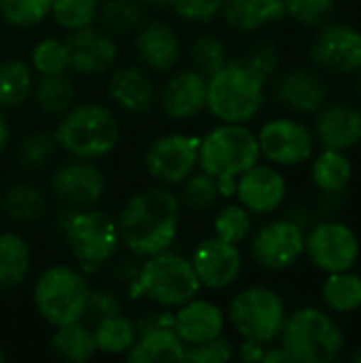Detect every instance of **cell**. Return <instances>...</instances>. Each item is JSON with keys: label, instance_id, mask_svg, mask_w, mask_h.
I'll return each instance as SVG.
<instances>
[{"label": "cell", "instance_id": "b9f144b4", "mask_svg": "<svg viewBox=\"0 0 361 363\" xmlns=\"http://www.w3.org/2000/svg\"><path fill=\"white\" fill-rule=\"evenodd\" d=\"M30 64L38 74H55L68 70V49L62 38H43L30 53Z\"/></svg>", "mask_w": 361, "mask_h": 363}, {"label": "cell", "instance_id": "f907efd6", "mask_svg": "<svg viewBox=\"0 0 361 363\" xmlns=\"http://www.w3.org/2000/svg\"><path fill=\"white\" fill-rule=\"evenodd\" d=\"M9 123H6V117H4V111L0 108V155L4 153L6 145H9Z\"/></svg>", "mask_w": 361, "mask_h": 363}, {"label": "cell", "instance_id": "8992f818", "mask_svg": "<svg viewBox=\"0 0 361 363\" xmlns=\"http://www.w3.org/2000/svg\"><path fill=\"white\" fill-rule=\"evenodd\" d=\"M266 85L240 60H230L206 79V108L221 123H249L264 104Z\"/></svg>", "mask_w": 361, "mask_h": 363}, {"label": "cell", "instance_id": "4dcf8cb0", "mask_svg": "<svg viewBox=\"0 0 361 363\" xmlns=\"http://www.w3.org/2000/svg\"><path fill=\"white\" fill-rule=\"evenodd\" d=\"M2 211L15 223H30L45 215L47 196L36 185L15 183L2 196Z\"/></svg>", "mask_w": 361, "mask_h": 363}, {"label": "cell", "instance_id": "681fc988", "mask_svg": "<svg viewBox=\"0 0 361 363\" xmlns=\"http://www.w3.org/2000/svg\"><path fill=\"white\" fill-rule=\"evenodd\" d=\"M262 363H294V362H291L289 353L279 345V347H270V349H266V353H264V357H262Z\"/></svg>", "mask_w": 361, "mask_h": 363}, {"label": "cell", "instance_id": "f35d334b", "mask_svg": "<svg viewBox=\"0 0 361 363\" xmlns=\"http://www.w3.org/2000/svg\"><path fill=\"white\" fill-rule=\"evenodd\" d=\"M53 0H0L2 19L19 30L34 28L51 15Z\"/></svg>", "mask_w": 361, "mask_h": 363}, {"label": "cell", "instance_id": "7c38bea8", "mask_svg": "<svg viewBox=\"0 0 361 363\" xmlns=\"http://www.w3.org/2000/svg\"><path fill=\"white\" fill-rule=\"evenodd\" d=\"M200 138L181 132L162 134L145 151V170L164 185H181L198 168Z\"/></svg>", "mask_w": 361, "mask_h": 363}, {"label": "cell", "instance_id": "30bf717a", "mask_svg": "<svg viewBox=\"0 0 361 363\" xmlns=\"http://www.w3.org/2000/svg\"><path fill=\"white\" fill-rule=\"evenodd\" d=\"M260 155L272 166H298L315 153V132L294 117H274L257 132Z\"/></svg>", "mask_w": 361, "mask_h": 363}, {"label": "cell", "instance_id": "d590c367", "mask_svg": "<svg viewBox=\"0 0 361 363\" xmlns=\"http://www.w3.org/2000/svg\"><path fill=\"white\" fill-rule=\"evenodd\" d=\"M181 200V206H187L196 213L200 211H209L217 204V200L221 198V189H219V181L200 170V172H191L183 183H181V191L177 194Z\"/></svg>", "mask_w": 361, "mask_h": 363}, {"label": "cell", "instance_id": "ffe728a7", "mask_svg": "<svg viewBox=\"0 0 361 363\" xmlns=\"http://www.w3.org/2000/svg\"><path fill=\"white\" fill-rule=\"evenodd\" d=\"M134 49L140 64L151 72H170L181 60L179 34L162 19H151L136 28Z\"/></svg>", "mask_w": 361, "mask_h": 363}, {"label": "cell", "instance_id": "52a82bcc", "mask_svg": "<svg viewBox=\"0 0 361 363\" xmlns=\"http://www.w3.org/2000/svg\"><path fill=\"white\" fill-rule=\"evenodd\" d=\"M202 289L191 259L170 249L145 257L134 285L136 296H145L160 308H179Z\"/></svg>", "mask_w": 361, "mask_h": 363}, {"label": "cell", "instance_id": "4316f807", "mask_svg": "<svg viewBox=\"0 0 361 363\" xmlns=\"http://www.w3.org/2000/svg\"><path fill=\"white\" fill-rule=\"evenodd\" d=\"M313 183L319 191L328 196H338L343 194L351 179H353V164L347 155V151H336V149H323L315 160H313Z\"/></svg>", "mask_w": 361, "mask_h": 363}, {"label": "cell", "instance_id": "83f0119b", "mask_svg": "<svg viewBox=\"0 0 361 363\" xmlns=\"http://www.w3.org/2000/svg\"><path fill=\"white\" fill-rule=\"evenodd\" d=\"M32 253L23 236L0 232V291H11L23 283L30 272Z\"/></svg>", "mask_w": 361, "mask_h": 363}, {"label": "cell", "instance_id": "816d5d0a", "mask_svg": "<svg viewBox=\"0 0 361 363\" xmlns=\"http://www.w3.org/2000/svg\"><path fill=\"white\" fill-rule=\"evenodd\" d=\"M140 2H145L149 6H157V9H164V6H170L172 4V0H140Z\"/></svg>", "mask_w": 361, "mask_h": 363}, {"label": "cell", "instance_id": "2e32d148", "mask_svg": "<svg viewBox=\"0 0 361 363\" xmlns=\"http://www.w3.org/2000/svg\"><path fill=\"white\" fill-rule=\"evenodd\" d=\"M189 259L200 285L211 291L228 289L243 272V253L238 245L221 240L215 234L200 240Z\"/></svg>", "mask_w": 361, "mask_h": 363}, {"label": "cell", "instance_id": "7bdbcfd3", "mask_svg": "<svg viewBox=\"0 0 361 363\" xmlns=\"http://www.w3.org/2000/svg\"><path fill=\"white\" fill-rule=\"evenodd\" d=\"M285 15L304 28H319L334 15L336 0H283Z\"/></svg>", "mask_w": 361, "mask_h": 363}, {"label": "cell", "instance_id": "ba28073f", "mask_svg": "<svg viewBox=\"0 0 361 363\" xmlns=\"http://www.w3.org/2000/svg\"><path fill=\"white\" fill-rule=\"evenodd\" d=\"M32 298L36 313L51 328H60L85 319L89 287L83 272L60 264L38 274Z\"/></svg>", "mask_w": 361, "mask_h": 363}, {"label": "cell", "instance_id": "8fae6325", "mask_svg": "<svg viewBox=\"0 0 361 363\" xmlns=\"http://www.w3.org/2000/svg\"><path fill=\"white\" fill-rule=\"evenodd\" d=\"M304 225L291 217H283L262 225L255 232L251 240V257L257 266L281 272L291 268L304 255Z\"/></svg>", "mask_w": 361, "mask_h": 363}, {"label": "cell", "instance_id": "836d02e7", "mask_svg": "<svg viewBox=\"0 0 361 363\" xmlns=\"http://www.w3.org/2000/svg\"><path fill=\"white\" fill-rule=\"evenodd\" d=\"M94 336H96V347L100 353L126 355L136 342L138 330H136V321L119 313V315H111V317L96 321Z\"/></svg>", "mask_w": 361, "mask_h": 363}, {"label": "cell", "instance_id": "ee69618b", "mask_svg": "<svg viewBox=\"0 0 361 363\" xmlns=\"http://www.w3.org/2000/svg\"><path fill=\"white\" fill-rule=\"evenodd\" d=\"M240 64L253 72L264 85L270 83L279 72V51L272 45H255L251 47L243 57H238Z\"/></svg>", "mask_w": 361, "mask_h": 363}, {"label": "cell", "instance_id": "4fadbf2b", "mask_svg": "<svg viewBox=\"0 0 361 363\" xmlns=\"http://www.w3.org/2000/svg\"><path fill=\"white\" fill-rule=\"evenodd\" d=\"M304 253L309 259L323 272H343L351 270L360 257L357 234L343 221L328 219L317 223L306 234Z\"/></svg>", "mask_w": 361, "mask_h": 363}, {"label": "cell", "instance_id": "f5cc1de1", "mask_svg": "<svg viewBox=\"0 0 361 363\" xmlns=\"http://www.w3.org/2000/svg\"><path fill=\"white\" fill-rule=\"evenodd\" d=\"M353 362L361 363V347L357 349V351H355V353H353Z\"/></svg>", "mask_w": 361, "mask_h": 363}, {"label": "cell", "instance_id": "603a6c76", "mask_svg": "<svg viewBox=\"0 0 361 363\" xmlns=\"http://www.w3.org/2000/svg\"><path fill=\"white\" fill-rule=\"evenodd\" d=\"M109 96L121 111L145 115L157 102V87L145 66H121L109 79Z\"/></svg>", "mask_w": 361, "mask_h": 363}, {"label": "cell", "instance_id": "7a4b0ae2", "mask_svg": "<svg viewBox=\"0 0 361 363\" xmlns=\"http://www.w3.org/2000/svg\"><path fill=\"white\" fill-rule=\"evenodd\" d=\"M260 157L257 134L245 123L215 125L200 138L198 147V166L219 181L221 196H232L236 179Z\"/></svg>", "mask_w": 361, "mask_h": 363}, {"label": "cell", "instance_id": "ac0fdd59", "mask_svg": "<svg viewBox=\"0 0 361 363\" xmlns=\"http://www.w3.org/2000/svg\"><path fill=\"white\" fill-rule=\"evenodd\" d=\"M234 196L251 215H270L285 202L287 181L272 164H255L236 179Z\"/></svg>", "mask_w": 361, "mask_h": 363}, {"label": "cell", "instance_id": "f1b7e54d", "mask_svg": "<svg viewBox=\"0 0 361 363\" xmlns=\"http://www.w3.org/2000/svg\"><path fill=\"white\" fill-rule=\"evenodd\" d=\"M32 96L40 113L49 117H62L72 104H74V81L68 77V72H55V74H38L32 87Z\"/></svg>", "mask_w": 361, "mask_h": 363}, {"label": "cell", "instance_id": "1f68e13d", "mask_svg": "<svg viewBox=\"0 0 361 363\" xmlns=\"http://www.w3.org/2000/svg\"><path fill=\"white\" fill-rule=\"evenodd\" d=\"M321 298L326 302V306L332 313H353L361 308V277L351 272V270H343V272H330L323 281L321 287Z\"/></svg>", "mask_w": 361, "mask_h": 363}, {"label": "cell", "instance_id": "74e56055", "mask_svg": "<svg viewBox=\"0 0 361 363\" xmlns=\"http://www.w3.org/2000/svg\"><path fill=\"white\" fill-rule=\"evenodd\" d=\"M51 17L68 32L89 28L98 19V0H53Z\"/></svg>", "mask_w": 361, "mask_h": 363}, {"label": "cell", "instance_id": "f546056e", "mask_svg": "<svg viewBox=\"0 0 361 363\" xmlns=\"http://www.w3.org/2000/svg\"><path fill=\"white\" fill-rule=\"evenodd\" d=\"M51 349L57 357L77 363L87 362L98 353L94 330L85 325L83 319L55 328V334L51 338Z\"/></svg>", "mask_w": 361, "mask_h": 363}, {"label": "cell", "instance_id": "d4e9b609", "mask_svg": "<svg viewBox=\"0 0 361 363\" xmlns=\"http://www.w3.org/2000/svg\"><path fill=\"white\" fill-rule=\"evenodd\" d=\"M185 345L172 325H149L138 328L136 342L126 353L132 363H168L183 362Z\"/></svg>", "mask_w": 361, "mask_h": 363}, {"label": "cell", "instance_id": "277c9868", "mask_svg": "<svg viewBox=\"0 0 361 363\" xmlns=\"http://www.w3.org/2000/svg\"><path fill=\"white\" fill-rule=\"evenodd\" d=\"M279 340L294 363H330L345 351L343 330L315 306H302L285 317Z\"/></svg>", "mask_w": 361, "mask_h": 363}, {"label": "cell", "instance_id": "60d3db41", "mask_svg": "<svg viewBox=\"0 0 361 363\" xmlns=\"http://www.w3.org/2000/svg\"><path fill=\"white\" fill-rule=\"evenodd\" d=\"M253 221L251 213L243 204H230L223 206L213 221V232L217 238L228 240L232 245H240L249 234H251Z\"/></svg>", "mask_w": 361, "mask_h": 363}, {"label": "cell", "instance_id": "484cf974", "mask_svg": "<svg viewBox=\"0 0 361 363\" xmlns=\"http://www.w3.org/2000/svg\"><path fill=\"white\" fill-rule=\"evenodd\" d=\"M221 15L238 32H255L285 17L283 0H223Z\"/></svg>", "mask_w": 361, "mask_h": 363}, {"label": "cell", "instance_id": "7dc6e473", "mask_svg": "<svg viewBox=\"0 0 361 363\" xmlns=\"http://www.w3.org/2000/svg\"><path fill=\"white\" fill-rule=\"evenodd\" d=\"M119 313H123V300H121V296L117 291H111V289H89L85 317L100 321L104 317L119 315Z\"/></svg>", "mask_w": 361, "mask_h": 363}, {"label": "cell", "instance_id": "d6986e66", "mask_svg": "<svg viewBox=\"0 0 361 363\" xmlns=\"http://www.w3.org/2000/svg\"><path fill=\"white\" fill-rule=\"evenodd\" d=\"M162 111L174 121H187L206 108V77L196 68L174 72L157 94Z\"/></svg>", "mask_w": 361, "mask_h": 363}, {"label": "cell", "instance_id": "44dd1931", "mask_svg": "<svg viewBox=\"0 0 361 363\" xmlns=\"http://www.w3.org/2000/svg\"><path fill=\"white\" fill-rule=\"evenodd\" d=\"M313 132L323 149L349 151L361 143V108L347 102L323 104L317 111Z\"/></svg>", "mask_w": 361, "mask_h": 363}, {"label": "cell", "instance_id": "7402d4cb", "mask_svg": "<svg viewBox=\"0 0 361 363\" xmlns=\"http://www.w3.org/2000/svg\"><path fill=\"white\" fill-rule=\"evenodd\" d=\"M172 328L185 347H196L223 336L226 315L215 302L191 298L172 313Z\"/></svg>", "mask_w": 361, "mask_h": 363}, {"label": "cell", "instance_id": "f6af8a7d", "mask_svg": "<svg viewBox=\"0 0 361 363\" xmlns=\"http://www.w3.org/2000/svg\"><path fill=\"white\" fill-rule=\"evenodd\" d=\"M232 357H234L232 342L228 338L219 336V338H213L209 342H202V345H196V347H187L183 362L228 363Z\"/></svg>", "mask_w": 361, "mask_h": 363}, {"label": "cell", "instance_id": "5bb4252c", "mask_svg": "<svg viewBox=\"0 0 361 363\" xmlns=\"http://www.w3.org/2000/svg\"><path fill=\"white\" fill-rule=\"evenodd\" d=\"M49 187L53 198L66 208L96 206L106 189V179L89 160H68L51 172Z\"/></svg>", "mask_w": 361, "mask_h": 363}, {"label": "cell", "instance_id": "3957f363", "mask_svg": "<svg viewBox=\"0 0 361 363\" xmlns=\"http://www.w3.org/2000/svg\"><path fill=\"white\" fill-rule=\"evenodd\" d=\"M53 138L57 149L66 151L70 157L98 160L117 147L121 138V125L117 115L104 104H72L60 117Z\"/></svg>", "mask_w": 361, "mask_h": 363}, {"label": "cell", "instance_id": "bcb514c9", "mask_svg": "<svg viewBox=\"0 0 361 363\" xmlns=\"http://www.w3.org/2000/svg\"><path fill=\"white\" fill-rule=\"evenodd\" d=\"M170 6L185 21L206 23L221 13L223 0H172Z\"/></svg>", "mask_w": 361, "mask_h": 363}, {"label": "cell", "instance_id": "e575fe53", "mask_svg": "<svg viewBox=\"0 0 361 363\" xmlns=\"http://www.w3.org/2000/svg\"><path fill=\"white\" fill-rule=\"evenodd\" d=\"M98 19L109 34L134 32L143 23L140 0H104L98 4Z\"/></svg>", "mask_w": 361, "mask_h": 363}, {"label": "cell", "instance_id": "9f6ffc18", "mask_svg": "<svg viewBox=\"0 0 361 363\" xmlns=\"http://www.w3.org/2000/svg\"><path fill=\"white\" fill-rule=\"evenodd\" d=\"M360 70H361V68H360Z\"/></svg>", "mask_w": 361, "mask_h": 363}, {"label": "cell", "instance_id": "ab89813d", "mask_svg": "<svg viewBox=\"0 0 361 363\" xmlns=\"http://www.w3.org/2000/svg\"><path fill=\"white\" fill-rule=\"evenodd\" d=\"M55 151H57V143H55L53 134L32 132L19 140V145L15 149V157L21 168L36 170V168L47 166L55 157Z\"/></svg>", "mask_w": 361, "mask_h": 363}, {"label": "cell", "instance_id": "d6a6232c", "mask_svg": "<svg viewBox=\"0 0 361 363\" xmlns=\"http://www.w3.org/2000/svg\"><path fill=\"white\" fill-rule=\"evenodd\" d=\"M34 87L32 68L23 60H4L0 62V108L13 111L21 106Z\"/></svg>", "mask_w": 361, "mask_h": 363}, {"label": "cell", "instance_id": "8d00e7d4", "mask_svg": "<svg viewBox=\"0 0 361 363\" xmlns=\"http://www.w3.org/2000/svg\"><path fill=\"white\" fill-rule=\"evenodd\" d=\"M189 57H191L194 68L198 72H202L206 79L230 62L226 43L219 36H215V34H200V36H196L191 47H189Z\"/></svg>", "mask_w": 361, "mask_h": 363}, {"label": "cell", "instance_id": "9a60e30c", "mask_svg": "<svg viewBox=\"0 0 361 363\" xmlns=\"http://www.w3.org/2000/svg\"><path fill=\"white\" fill-rule=\"evenodd\" d=\"M313 62L328 72L349 74L361 68V32L340 21H328L317 28L311 45Z\"/></svg>", "mask_w": 361, "mask_h": 363}, {"label": "cell", "instance_id": "9c48e42d", "mask_svg": "<svg viewBox=\"0 0 361 363\" xmlns=\"http://www.w3.org/2000/svg\"><path fill=\"white\" fill-rule=\"evenodd\" d=\"M230 323L243 340L270 345L279 338L285 323V302L266 285H251L240 289L228 308Z\"/></svg>", "mask_w": 361, "mask_h": 363}, {"label": "cell", "instance_id": "e0dca14e", "mask_svg": "<svg viewBox=\"0 0 361 363\" xmlns=\"http://www.w3.org/2000/svg\"><path fill=\"white\" fill-rule=\"evenodd\" d=\"M68 49V70L83 74V77H98L111 70V66L117 62L119 45L106 30L96 28H83L77 32H70L66 38Z\"/></svg>", "mask_w": 361, "mask_h": 363}, {"label": "cell", "instance_id": "11a10c76", "mask_svg": "<svg viewBox=\"0 0 361 363\" xmlns=\"http://www.w3.org/2000/svg\"><path fill=\"white\" fill-rule=\"evenodd\" d=\"M0 362H4V351H2V347H0Z\"/></svg>", "mask_w": 361, "mask_h": 363}, {"label": "cell", "instance_id": "cb8c5ba5", "mask_svg": "<svg viewBox=\"0 0 361 363\" xmlns=\"http://www.w3.org/2000/svg\"><path fill=\"white\" fill-rule=\"evenodd\" d=\"M328 98V85L321 74L309 68H291L277 81V100L298 115L317 113Z\"/></svg>", "mask_w": 361, "mask_h": 363}, {"label": "cell", "instance_id": "6da1fadb", "mask_svg": "<svg viewBox=\"0 0 361 363\" xmlns=\"http://www.w3.org/2000/svg\"><path fill=\"white\" fill-rule=\"evenodd\" d=\"M181 223V200L166 185L134 194L117 217L121 245L138 259L172 247Z\"/></svg>", "mask_w": 361, "mask_h": 363}, {"label": "cell", "instance_id": "db71d44e", "mask_svg": "<svg viewBox=\"0 0 361 363\" xmlns=\"http://www.w3.org/2000/svg\"><path fill=\"white\" fill-rule=\"evenodd\" d=\"M357 98H360V102H361V74H360V83H357Z\"/></svg>", "mask_w": 361, "mask_h": 363}, {"label": "cell", "instance_id": "5b68a950", "mask_svg": "<svg viewBox=\"0 0 361 363\" xmlns=\"http://www.w3.org/2000/svg\"><path fill=\"white\" fill-rule=\"evenodd\" d=\"M66 247L85 272H98L119 251L121 238L117 221L94 206L66 208L60 223Z\"/></svg>", "mask_w": 361, "mask_h": 363}, {"label": "cell", "instance_id": "c3c4849f", "mask_svg": "<svg viewBox=\"0 0 361 363\" xmlns=\"http://www.w3.org/2000/svg\"><path fill=\"white\" fill-rule=\"evenodd\" d=\"M264 353H266V345L253 342V340H243V345H240V349H238V357L247 363L262 362Z\"/></svg>", "mask_w": 361, "mask_h": 363}]
</instances>
